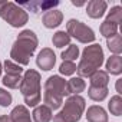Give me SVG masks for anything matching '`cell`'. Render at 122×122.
Returning <instances> with one entry per match:
<instances>
[{
	"label": "cell",
	"mask_w": 122,
	"mask_h": 122,
	"mask_svg": "<svg viewBox=\"0 0 122 122\" xmlns=\"http://www.w3.org/2000/svg\"><path fill=\"white\" fill-rule=\"evenodd\" d=\"M12 101H13L12 93L0 88V106H5L6 108V106H9L12 103Z\"/></svg>",
	"instance_id": "cell-27"
},
{
	"label": "cell",
	"mask_w": 122,
	"mask_h": 122,
	"mask_svg": "<svg viewBox=\"0 0 122 122\" xmlns=\"http://www.w3.org/2000/svg\"><path fill=\"white\" fill-rule=\"evenodd\" d=\"M19 88L27 106H36L40 102V73L37 71L27 69Z\"/></svg>",
	"instance_id": "cell-4"
},
{
	"label": "cell",
	"mask_w": 122,
	"mask_h": 122,
	"mask_svg": "<svg viewBox=\"0 0 122 122\" xmlns=\"http://www.w3.org/2000/svg\"><path fill=\"white\" fill-rule=\"evenodd\" d=\"M116 33H118V25H115V23L105 19V22L101 25V35L108 39V37H112Z\"/></svg>",
	"instance_id": "cell-21"
},
{
	"label": "cell",
	"mask_w": 122,
	"mask_h": 122,
	"mask_svg": "<svg viewBox=\"0 0 122 122\" xmlns=\"http://www.w3.org/2000/svg\"><path fill=\"white\" fill-rule=\"evenodd\" d=\"M3 66H5L6 75H16V76H19V75L23 73V68L20 65L15 63L13 60H6V62L3 63Z\"/></svg>",
	"instance_id": "cell-23"
},
{
	"label": "cell",
	"mask_w": 122,
	"mask_h": 122,
	"mask_svg": "<svg viewBox=\"0 0 122 122\" xmlns=\"http://www.w3.org/2000/svg\"><path fill=\"white\" fill-rule=\"evenodd\" d=\"M86 119L88 122H108V113L102 106L92 105L86 111Z\"/></svg>",
	"instance_id": "cell-11"
},
{
	"label": "cell",
	"mask_w": 122,
	"mask_h": 122,
	"mask_svg": "<svg viewBox=\"0 0 122 122\" xmlns=\"http://www.w3.org/2000/svg\"><path fill=\"white\" fill-rule=\"evenodd\" d=\"M106 45H108V49L115 53V55H119L122 52V37L119 33L113 35L112 37H108L106 39Z\"/></svg>",
	"instance_id": "cell-17"
},
{
	"label": "cell",
	"mask_w": 122,
	"mask_h": 122,
	"mask_svg": "<svg viewBox=\"0 0 122 122\" xmlns=\"http://www.w3.org/2000/svg\"><path fill=\"white\" fill-rule=\"evenodd\" d=\"M0 122H12V121H10L9 115H2V116H0Z\"/></svg>",
	"instance_id": "cell-28"
},
{
	"label": "cell",
	"mask_w": 122,
	"mask_h": 122,
	"mask_svg": "<svg viewBox=\"0 0 122 122\" xmlns=\"http://www.w3.org/2000/svg\"><path fill=\"white\" fill-rule=\"evenodd\" d=\"M39 45L37 36L33 30L26 29L23 32L19 33L17 39L15 40L12 50H10V57L17 62V65H29L30 62V57L35 53L36 47Z\"/></svg>",
	"instance_id": "cell-1"
},
{
	"label": "cell",
	"mask_w": 122,
	"mask_h": 122,
	"mask_svg": "<svg viewBox=\"0 0 122 122\" xmlns=\"http://www.w3.org/2000/svg\"><path fill=\"white\" fill-rule=\"evenodd\" d=\"M76 57H79V47L76 45H69L68 49L62 52V59L66 62H73Z\"/></svg>",
	"instance_id": "cell-22"
},
{
	"label": "cell",
	"mask_w": 122,
	"mask_h": 122,
	"mask_svg": "<svg viewBox=\"0 0 122 122\" xmlns=\"http://www.w3.org/2000/svg\"><path fill=\"white\" fill-rule=\"evenodd\" d=\"M106 7H108V5L103 0H91L86 6V13L91 19H99L105 15Z\"/></svg>",
	"instance_id": "cell-10"
},
{
	"label": "cell",
	"mask_w": 122,
	"mask_h": 122,
	"mask_svg": "<svg viewBox=\"0 0 122 122\" xmlns=\"http://www.w3.org/2000/svg\"><path fill=\"white\" fill-rule=\"evenodd\" d=\"M108 108H109V111H111L112 115L121 116L122 115V98L119 95L112 96L111 101H109V103H108Z\"/></svg>",
	"instance_id": "cell-20"
},
{
	"label": "cell",
	"mask_w": 122,
	"mask_h": 122,
	"mask_svg": "<svg viewBox=\"0 0 122 122\" xmlns=\"http://www.w3.org/2000/svg\"><path fill=\"white\" fill-rule=\"evenodd\" d=\"M116 91H118V95H119V93H122V92H121V79L116 82Z\"/></svg>",
	"instance_id": "cell-30"
},
{
	"label": "cell",
	"mask_w": 122,
	"mask_h": 122,
	"mask_svg": "<svg viewBox=\"0 0 122 122\" xmlns=\"http://www.w3.org/2000/svg\"><path fill=\"white\" fill-rule=\"evenodd\" d=\"M52 42H53V45H55L56 47L69 46V45H71V36H69L66 32H63V30H59V32H56V33L53 35Z\"/></svg>",
	"instance_id": "cell-19"
},
{
	"label": "cell",
	"mask_w": 122,
	"mask_h": 122,
	"mask_svg": "<svg viewBox=\"0 0 122 122\" xmlns=\"http://www.w3.org/2000/svg\"><path fill=\"white\" fill-rule=\"evenodd\" d=\"M59 72L62 73V75H65V76L73 75V73L76 72V65H75L73 62H66V60H63L62 65L59 66Z\"/></svg>",
	"instance_id": "cell-26"
},
{
	"label": "cell",
	"mask_w": 122,
	"mask_h": 122,
	"mask_svg": "<svg viewBox=\"0 0 122 122\" xmlns=\"http://www.w3.org/2000/svg\"><path fill=\"white\" fill-rule=\"evenodd\" d=\"M5 5H6V2H0V9H2V7H3Z\"/></svg>",
	"instance_id": "cell-31"
},
{
	"label": "cell",
	"mask_w": 122,
	"mask_h": 122,
	"mask_svg": "<svg viewBox=\"0 0 122 122\" xmlns=\"http://www.w3.org/2000/svg\"><path fill=\"white\" fill-rule=\"evenodd\" d=\"M85 88H86V83H85V81L82 79V78H72V79H69L68 82H66V93H68V96L71 95V93H73V95H79L81 92H83L85 91Z\"/></svg>",
	"instance_id": "cell-14"
},
{
	"label": "cell",
	"mask_w": 122,
	"mask_h": 122,
	"mask_svg": "<svg viewBox=\"0 0 122 122\" xmlns=\"http://www.w3.org/2000/svg\"><path fill=\"white\" fill-rule=\"evenodd\" d=\"M106 20H109V22H112V23L119 26V23L122 22V7L121 6H113L111 9V12L108 13Z\"/></svg>",
	"instance_id": "cell-24"
},
{
	"label": "cell",
	"mask_w": 122,
	"mask_h": 122,
	"mask_svg": "<svg viewBox=\"0 0 122 122\" xmlns=\"http://www.w3.org/2000/svg\"><path fill=\"white\" fill-rule=\"evenodd\" d=\"M2 82H3L5 86H7V88H10V89H16V88L20 86L22 75H19V76H16V75H5V78H3Z\"/></svg>",
	"instance_id": "cell-25"
},
{
	"label": "cell",
	"mask_w": 122,
	"mask_h": 122,
	"mask_svg": "<svg viewBox=\"0 0 122 122\" xmlns=\"http://www.w3.org/2000/svg\"><path fill=\"white\" fill-rule=\"evenodd\" d=\"M122 72V57L119 55H113L106 60V73L121 75Z\"/></svg>",
	"instance_id": "cell-15"
},
{
	"label": "cell",
	"mask_w": 122,
	"mask_h": 122,
	"mask_svg": "<svg viewBox=\"0 0 122 122\" xmlns=\"http://www.w3.org/2000/svg\"><path fill=\"white\" fill-rule=\"evenodd\" d=\"M88 96L95 101V102H101L108 96V88H98V86H89L88 89Z\"/></svg>",
	"instance_id": "cell-18"
},
{
	"label": "cell",
	"mask_w": 122,
	"mask_h": 122,
	"mask_svg": "<svg viewBox=\"0 0 122 122\" xmlns=\"http://www.w3.org/2000/svg\"><path fill=\"white\" fill-rule=\"evenodd\" d=\"M68 96L66 93V81L63 78H60L57 75H53L50 78H47V81L45 82V95H43V101L45 105L47 108L53 109H59L63 103V98Z\"/></svg>",
	"instance_id": "cell-3"
},
{
	"label": "cell",
	"mask_w": 122,
	"mask_h": 122,
	"mask_svg": "<svg viewBox=\"0 0 122 122\" xmlns=\"http://www.w3.org/2000/svg\"><path fill=\"white\" fill-rule=\"evenodd\" d=\"M9 116H10L12 122H32L30 112L27 111V108L25 105H17L16 108H13V111L10 112Z\"/></svg>",
	"instance_id": "cell-12"
},
{
	"label": "cell",
	"mask_w": 122,
	"mask_h": 122,
	"mask_svg": "<svg viewBox=\"0 0 122 122\" xmlns=\"http://www.w3.org/2000/svg\"><path fill=\"white\" fill-rule=\"evenodd\" d=\"M36 63L42 71H50V69H53V66L56 63V55L53 53L52 49L45 47L39 52V55L36 57Z\"/></svg>",
	"instance_id": "cell-8"
},
{
	"label": "cell",
	"mask_w": 122,
	"mask_h": 122,
	"mask_svg": "<svg viewBox=\"0 0 122 122\" xmlns=\"http://www.w3.org/2000/svg\"><path fill=\"white\" fill-rule=\"evenodd\" d=\"M0 17L7 22L12 27H22L29 20L27 12L13 2H6V5L0 9Z\"/></svg>",
	"instance_id": "cell-6"
},
{
	"label": "cell",
	"mask_w": 122,
	"mask_h": 122,
	"mask_svg": "<svg viewBox=\"0 0 122 122\" xmlns=\"http://www.w3.org/2000/svg\"><path fill=\"white\" fill-rule=\"evenodd\" d=\"M72 5L79 7V6H83V5H85V2H76V0H72Z\"/></svg>",
	"instance_id": "cell-29"
},
{
	"label": "cell",
	"mask_w": 122,
	"mask_h": 122,
	"mask_svg": "<svg viewBox=\"0 0 122 122\" xmlns=\"http://www.w3.org/2000/svg\"><path fill=\"white\" fill-rule=\"evenodd\" d=\"M85 111V99L81 95L68 96L63 109L53 116V122H78Z\"/></svg>",
	"instance_id": "cell-5"
},
{
	"label": "cell",
	"mask_w": 122,
	"mask_h": 122,
	"mask_svg": "<svg viewBox=\"0 0 122 122\" xmlns=\"http://www.w3.org/2000/svg\"><path fill=\"white\" fill-rule=\"evenodd\" d=\"M66 33L71 36V37H75L78 42L81 43H91L95 40V32L86 26L85 23L76 20V19H71L68 23H66Z\"/></svg>",
	"instance_id": "cell-7"
},
{
	"label": "cell",
	"mask_w": 122,
	"mask_h": 122,
	"mask_svg": "<svg viewBox=\"0 0 122 122\" xmlns=\"http://www.w3.org/2000/svg\"><path fill=\"white\" fill-rule=\"evenodd\" d=\"M108 83H109V75L105 71H96L91 76V86L108 88Z\"/></svg>",
	"instance_id": "cell-16"
},
{
	"label": "cell",
	"mask_w": 122,
	"mask_h": 122,
	"mask_svg": "<svg viewBox=\"0 0 122 122\" xmlns=\"http://www.w3.org/2000/svg\"><path fill=\"white\" fill-rule=\"evenodd\" d=\"M63 20V13L60 10H56V9H50V10H46V13L43 15L42 17V22H43V26L47 27V29H53V27H57Z\"/></svg>",
	"instance_id": "cell-9"
},
{
	"label": "cell",
	"mask_w": 122,
	"mask_h": 122,
	"mask_svg": "<svg viewBox=\"0 0 122 122\" xmlns=\"http://www.w3.org/2000/svg\"><path fill=\"white\" fill-rule=\"evenodd\" d=\"M2 71H3V66H2V62H0V75H2Z\"/></svg>",
	"instance_id": "cell-32"
},
{
	"label": "cell",
	"mask_w": 122,
	"mask_h": 122,
	"mask_svg": "<svg viewBox=\"0 0 122 122\" xmlns=\"http://www.w3.org/2000/svg\"><path fill=\"white\" fill-rule=\"evenodd\" d=\"M102 63H103L102 46L95 43L83 49L82 59L76 68V72L79 73V78H91L96 71H99Z\"/></svg>",
	"instance_id": "cell-2"
},
{
	"label": "cell",
	"mask_w": 122,
	"mask_h": 122,
	"mask_svg": "<svg viewBox=\"0 0 122 122\" xmlns=\"http://www.w3.org/2000/svg\"><path fill=\"white\" fill-rule=\"evenodd\" d=\"M33 121L35 122H50L53 115H52V109L47 108L46 105H40V106H35L33 111Z\"/></svg>",
	"instance_id": "cell-13"
}]
</instances>
